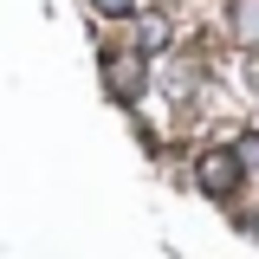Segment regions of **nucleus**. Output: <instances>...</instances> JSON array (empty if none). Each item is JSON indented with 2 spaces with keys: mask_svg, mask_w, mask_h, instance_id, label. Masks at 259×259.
I'll return each mask as SVG.
<instances>
[{
  "mask_svg": "<svg viewBox=\"0 0 259 259\" xmlns=\"http://www.w3.org/2000/svg\"><path fill=\"white\" fill-rule=\"evenodd\" d=\"M130 26H136V52H162V46H168V20H162V13H143V7H136Z\"/></svg>",
  "mask_w": 259,
  "mask_h": 259,
  "instance_id": "nucleus-3",
  "label": "nucleus"
},
{
  "mask_svg": "<svg viewBox=\"0 0 259 259\" xmlns=\"http://www.w3.org/2000/svg\"><path fill=\"white\" fill-rule=\"evenodd\" d=\"M104 84H110V97H136L143 91V65L123 59V52H110V59H104Z\"/></svg>",
  "mask_w": 259,
  "mask_h": 259,
  "instance_id": "nucleus-2",
  "label": "nucleus"
},
{
  "mask_svg": "<svg viewBox=\"0 0 259 259\" xmlns=\"http://www.w3.org/2000/svg\"><path fill=\"white\" fill-rule=\"evenodd\" d=\"M227 20H233V39H240L246 52H259V0H233Z\"/></svg>",
  "mask_w": 259,
  "mask_h": 259,
  "instance_id": "nucleus-4",
  "label": "nucleus"
},
{
  "mask_svg": "<svg viewBox=\"0 0 259 259\" xmlns=\"http://www.w3.org/2000/svg\"><path fill=\"white\" fill-rule=\"evenodd\" d=\"M194 175H201V188H207V194H233V188H240V175H246V156H240L233 143H221V149H207V156L194 162Z\"/></svg>",
  "mask_w": 259,
  "mask_h": 259,
  "instance_id": "nucleus-1",
  "label": "nucleus"
},
{
  "mask_svg": "<svg viewBox=\"0 0 259 259\" xmlns=\"http://www.w3.org/2000/svg\"><path fill=\"white\" fill-rule=\"evenodd\" d=\"M84 7H91V13H104V20H130L143 0H84Z\"/></svg>",
  "mask_w": 259,
  "mask_h": 259,
  "instance_id": "nucleus-5",
  "label": "nucleus"
}]
</instances>
